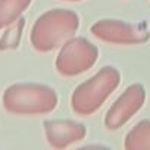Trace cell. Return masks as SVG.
I'll list each match as a JSON object with an SVG mask.
<instances>
[{
    "mask_svg": "<svg viewBox=\"0 0 150 150\" xmlns=\"http://www.w3.org/2000/svg\"><path fill=\"white\" fill-rule=\"evenodd\" d=\"M80 27V16L69 9H52L37 18L30 40L37 52L49 53L72 38Z\"/></svg>",
    "mask_w": 150,
    "mask_h": 150,
    "instance_id": "obj_1",
    "label": "cell"
},
{
    "mask_svg": "<svg viewBox=\"0 0 150 150\" xmlns=\"http://www.w3.org/2000/svg\"><path fill=\"white\" fill-rule=\"evenodd\" d=\"M121 74L113 66H105L91 78L86 80L80 86L75 87L71 96L72 110L81 115L88 116L97 112L109 96L119 87Z\"/></svg>",
    "mask_w": 150,
    "mask_h": 150,
    "instance_id": "obj_2",
    "label": "cell"
},
{
    "mask_svg": "<svg viewBox=\"0 0 150 150\" xmlns=\"http://www.w3.org/2000/svg\"><path fill=\"white\" fill-rule=\"evenodd\" d=\"M2 102L13 115H44L56 109L57 94L46 84L19 83L5 90Z\"/></svg>",
    "mask_w": 150,
    "mask_h": 150,
    "instance_id": "obj_3",
    "label": "cell"
},
{
    "mask_svg": "<svg viewBox=\"0 0 150 150\" xmlns=\"http://www.w3.org/2000/svg\"><path fill=\"white\" fill-rule=\"evenodd\" d=\"M97 57L99 49L91 41L84 37H72L60 46L54 66L62 77H77L93 68Z\"/></svg>",
    "mask_w": 150,
    "mask_h": 150,
    "instance_id": "obj_4",
    "label": "cell"
},
{
    "mask_svg": "<svg viewBox=\"0 0 150 150\" xmlns=\"http://www.w3.org/2000/svg\"><path fill=\"white\" fill-rule=\"evenodd\" d=\"M90 31L99 40L110 44H143L150 40V33L144 25L121 19H100L91 25Z\"/></svg>",
    "mask_w": 150,
    "mask_h": 150,
    "instance_id": "obj_5",
    "label": "cell"
},
{
    "mask_svg": "<svg viewBox=\"0 0 150 150\" xmlns=\"http://www.w3.org/2000/svg\"><path fill=\"white\" fill-rule=\"evenodd\" d=\"M146 90L141 84L129 86L109 108L105 116V127L110 131L122 128L144 105Z\"/></svg>",
    "mask_w": 150,
    "mask_h": 150,
    "instance_id": "obj_6",
    "label": "cell"
},
{
    "mask_svg": "<svg viewBox=\"0 0 150 150\" xmlns=\"http://www.w3.org/2000/svg\"><path fill=\"white\" fill-rule=\"evenodd\" d=\"M44 134L47 143L53 149H65L74 143L84 140L87 135V128L86 125L75 121L53 119L44 122Z\"/></svg>",
    "mask_w": 150,
    "mask_h": 150,
    "instance_id": "obj_7",
    "label": "cell"
},
{
    "mask_svg": "<svg viewBox=\"0 0 150 150\" xmlns=\"http://www.w3.org/2000/svg\"><path fill=\"white\" fill-rule=\"evenodd\" d=\"M124 147L128 150H150V121L144 119L127 134Z\"/></svg>",
    "mask_w": 150,
    "mask_h": 150,
    "instance_id": "obj_8",
    "label": "cell"
},
{
    "mask_svg": "<svg viewBox=\"0 0 150 150\" xmlns=\"http://www.w3.org/2000/svg\"><path fill=\"white\" fill-rule=\"evenodd\" d=\"M31 2L33 0H0V30L19 19Z\"/></svg>",
    "mask_w": 150,
    "mask_h": 150,
    "instance_id": "obj_9",
    "label": "cell"
},
{
    "mask_svg": "<svg viewBox=\"0 0 150 150\" xmlns=\"http://www.w3.org/2000/svg\"><path fill=\"white\" fill-rule=\"evenodd\" d=\"M25 21L22 18L16 19L13 24L9 25L8 31L3 34V37L0 38V50H8V49H15L19 44V38L24 30Z\"/></svg>",
    "mask_w": 150,
    "mask_h": 150,
    "instance_id": "obj_10",
    "label": "cell"
},
{
    "mask_svg": "<svg viewBox=\"0 0 150 150\" xmlns=\"http://www.w3.org/2000/svg\"><path fill=\"white\" fill-rule=\"evenodd\" d=\"M65 2H80V0H65Z\"/></svg>",
    "mask_w": 150,
    "mask_h": 150,
    "instance_id": "obj_11",
    "label": "cell"
}]
</instances>
